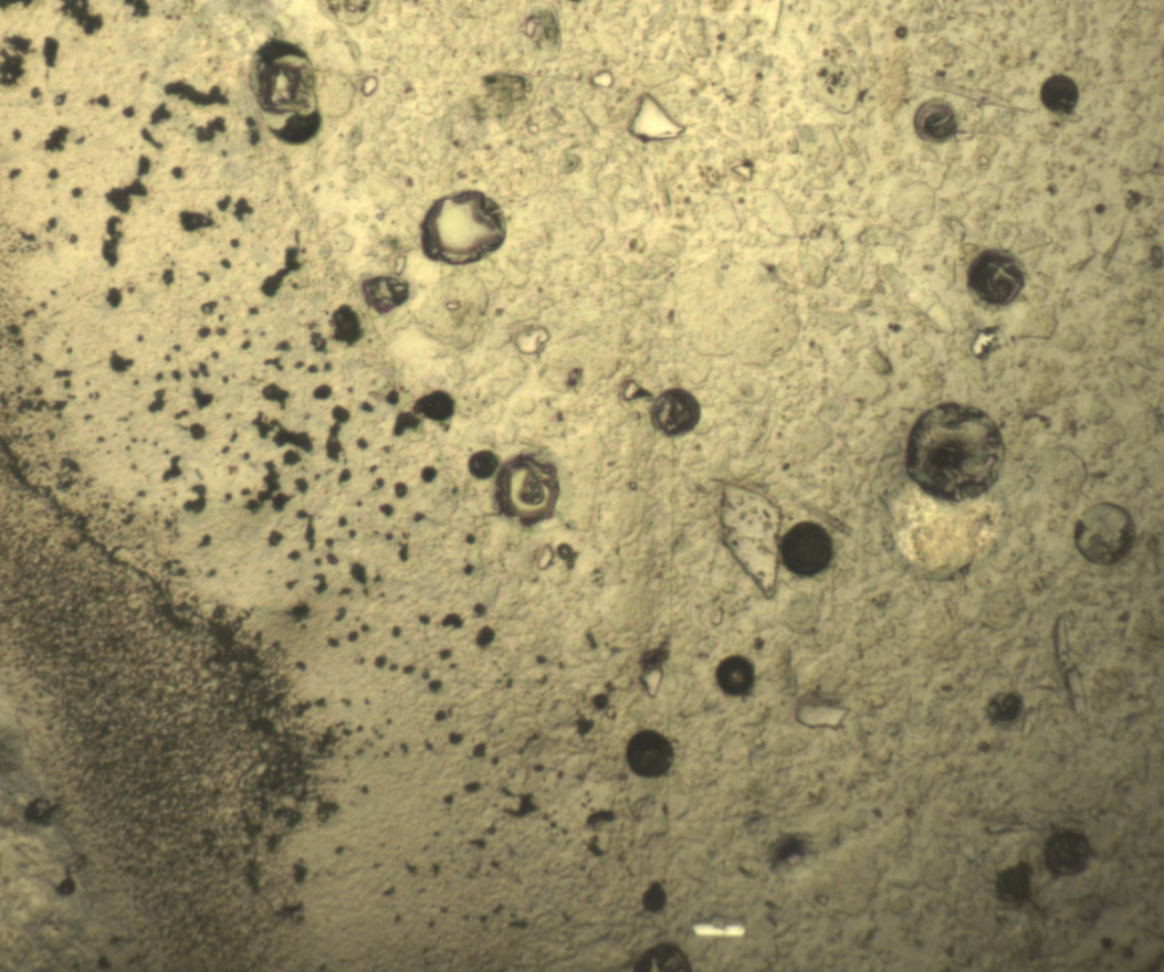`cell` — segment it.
<instances>
[{
    "instance_id": "1",
    "label": "cell",
    "mask_w": 1164,
    "mask_h": 972,
    "mask_svg": "<svg viewBox=\"0 0 1164 972\" xmlns=\"http://www.w3.org/2000/svg\"><path fill=\"white\" fill-rule=\"evenodd\" d=\"M1005 458V442L986 413L966 404L942 403L913 426L906 467L923 492L959 503L988 492Z\"/></svg>"
},
{
    "instance_id": "2",
    "label": "cell",
    "mask_w": 1164,
    "mask_h": 972,
    "mask_svg": "<svg viewBox=\"0 0 1164 972\" xmlns=\"http://www.w3.org/2000/svg\"><path fill=\"white\" fill-rule=\"evenodd\" d=\"M506 222L496 202L479 191H462L434 201L423 223L421 243L431 261L468 265L497 252Z\"/></svg>"
},
{
    "instance_id": "3",
    "label": "cell",
    "mask_w": 1164,
    "mask_h": 972,
    "mask_svg": "<svg viewBox=\"0 0 1164 972\" xmlns=\"http://www.w3.org/2000/svg\"><path fill=\"white\" fill-rule=\"evenodd\" d=\"M256 88L262 107L272 115H289L283 140L304 142L318 130L316 81L312 62L298 46L276 40L264 49L256 66Z\"/></svg>"
},
{
    "instance_id": "4",
    "label": "cell",
    "mask_w": 1164,
    "mask_h": 972,
    "mask_svg": "<svg viewBox=\"0 0 1164 972\" xmlns=\"http://www.w3.org/2000/svg\"><path fill=\"white\" fill-rule=\"evenodd\" d=\"M722 529L735 558L768 596L777 580L780 514L768 499L727 486L722 500Z\"/></svg>"
},
{
    "instance_id": "5",
    "label": "cell",
    "mask_w": 1164,
    "mask_h": 972,
    "mask_svg": "<svg viewBox=\"0 0 1164 972\" xmlns=\"http://www.w3.org/2000/svg\"><path fill=\"white\" fill-rule=\"evenodd\" d=\"M1135 540L1130 514L1112 504L1098 505L1079 518L1074 541L1080 553L1098 564H1111L1126 557Z\"/></svg>"
},
{
    "instance_id": "6",
    "label": "cell",
    "mask_w": 1164,
    "mask_h": 972,
    "mask_svg": "<svg viewBox=\"0 0 1164 972\" xmlns=\"http://www.w3.org/2000/svg\"><path fill=\"white\" fill-rule=\"evenodd\" d=\"M499 496L510 515L527 520L539 519L554 507L557 482L545 465L517 458L500 473Z\"/></svg>"
},
{
    "instance_id": "7",
    "label": "cell",
    "mask_w": 1164,
    "mask_h": 972,
    "mask_svg": "<svg viewBox=\"0 0 1164 972\" xmlns=\"http://www.w3.org/2000/svg\"><path fill=\"white\" fill-rule=\"evenodd\" d=\"M968 285L983 303L1007 306L1015 302L1024 289L1025 275L1013 256L998 251H986L972 263Z\"/></svg>"
},
{
    "instance_id": "8",
    "label": "cell",
    "mask_w": 1164,
    "mask_h": 972,
    "mask_svg": "<svg viewBox=\"0 0 1164 972\" xmlns=\"http://www.w3.org/2000/svg\"><path fill=\"white\" fill-rule=\"evenodd\" d=\"M782 557L787 569L799 577H814L826 570L832 557V542L822 526L800 522L785 536Z\"/></svg>"
},
{
    "instance_id": "9",
    "label": "cell",
    "mask_w": 1164,
    "mask_h": 972,
    "mask_svg": "<svg viewBox=\"0 0 1164 972\" xmlns=\"http://www.w3.org/2000/svg\"><path fill=\"white\" fill-rule=\"evenodd\" d=\"M808 85L817 99L841 114L851 113L860 96V77L847 65L817 62L809 67Z\"/></svg>"
},
{
    "instance_id": "10",
    "label": "cell",
    "mask_w": 1164,
    "mask_h": 972,
    "mask_svg": "<svg viewBox=\"0 0 1164 972\" xmlns=\"http://www.w3.org/2000/svg\"><path fill=\"white\" fill-rule=\"evenodd\" d=\"M651 419L653 425L667 435L686 434L700 422V403L690 392L671 389L658 397L652 406Z\"/></svg>"
},
{
    "instance_id": "11",
    "label": "cell",
    "mask_w": 1164,
    "mask_h": 972,
    "mask_svg": "<svg viewBox=\"0 0 1164 972\" xmlns=\"http://www.w3.org/2000/svg\"><path fill=\"white\" fill-rule=\"evenodd\" d=\"M1092 853V845L1086 835L1062 831L1050 837L1044 849V858L1052 875L1071 877L1089 868Z\"/></svg>"
},
{
    "instance_id": "12",
    "label": "cell",
    "mask_w": 1164,
    "mask_h": 972,
    "mask_svg": "<svg viewBox=\"0 0 1164 972\" xmlns=\"http://www.w3.org/2000/svg\"><path fill=\"white\" fill-rule=\"evenodd\" d=\"M914 129L916 135L927 142L948 141L957 129L955 110L952 105L941 99L923 103L914 115Z\"/></svg>"
},
{
    "instance_id": "13",
    "label": "cell",
    "mask_w": 1164,
    "mask_h": 972,
    "mask_svg": "<svg viewBox=\"0 0 1164 972\" xmlns=\"http://www.w3.org/2000/svg\"><path fill=\"white\" fill-rule=\"evenodd\" d=\"M628 759L636 773L658 776L664 773L670 764L671 749L660 735L643 732L631 741Z\"/></svg>"
},
{
    "instance_id": "14",
    "label": "cell",
    "mask_w": 1164,
    "mask_h": 972,
    "mask_svg": "<svg viewBox=\"0 0 1164 972\" xmlns=\"http://www.w3.org/2000/svg\"><path fill=\"white\" fill-rule=\"evenodd\" d=\"M364 296L368 305L378 313L390 311L409 298L406 281L394 277H374L364 283Z\"/></svg>"
},
{
    "instance_id": "15",
    "label": "cell",
    "mask_w": 1164,
    "mask_h": 972,
    "mask_svg": "<svg viewBox=\"0 0 1164 972\" xmlns=\"http://www.w3.org/2000/svg\"><path fill=\"white\" fill-rule=\"evenodd\" d=\"M1040 101L1050 112L1071 114L1079 102V89L1074 81L1063 74L1049 77L1040 89Z\"/></svg>"
},
{
    "instance_id": "16",
    "label": "cell",
    "mask_w": 1164,
    "mask_h": 972,
    "mask_svg": "<svg viewBox=\"0 0 1164 972\" xmlns=\"http://www.w3.org/2000/svg\"><path fill=\"white\" fill-rule=\"evenodd\" d=\"M1031 870L1019 864L999 874L996 880L998 899L1005 904H1023L1030 895Z\"/></svg>"
},
{
    "instance_id": "17",
    "label": "cell",
    "mask_w": 1164,
    "mask_h": 972,
    "mask_svg": "<svg viewBox=\"0 0 1164 972\" xmlns=\"http://www.w3.org/2000/svg\"><path fill=\"white\" fill-rule=\"evenodd\" d=\"M716 678L722 690L740 696L747 693L753 684V667L744 658L731 657L720 664Z\"/></svg>"
},
{
    "instance_id": "18",
    "label": "cell",
    "mask_w": 1164,
    "mask_h": 972,
    "mask_svg": "<svg viewBox=\"0 0 1164 972\" xmlns=\"http://www.w3.org/2000/svg\"><path fill=\"white\" fill-rule=\"evenodd\" d=\"M1023 710V701L1015 694H1000L994 697L987 708L989 719L998 725L1014 722Z\"/></svg>"
},
{
    "instance_id": "19",
    "label": "cell",
    "mask_w": 1164,
    "mask_h": 972,
    "mask_svg": "<svg viewBox=\"0 0 1164 972\" xmlns=\"http://www.w3.org/2000/svg\"><path fill=\"white\" fill-rule=\"evenodd\" d=\"M424 414L433 420H447L453 413L452 399L444 393H437L423 400Z\"/></svg>"
},
{
    "instance_id": "20",
    "label": "cell",
    "mask_w": 1164,
    "mask_h": 972,
    "mask_svg": "<svg viewBox=\"0 0 1164 972\" xmlns=\"http://www.w3.org/2000/svg\"><path fill=\"white\" fill-rule=\"evenodd\" d=\"M499 467V461L494 454L481 452L472 456L469 463L470 472L476 478L491 477Z\"/></svg>"
},
{
    "instance_id": "21",
    "label": "cell",
    "mask_w": 1164,
    "mask_h": 972,
    "mask_svg": "<svg viewBox=\"0 0 1164 972\" xmlns=\"http://www.w3.org/2000/svg\"><path fill=\"white\" fill-rule=\"evenodd\" d=\"M53 815V809L45 801H35L31 803L25 812L28 821L34 824H46L51 821Z\"/></svg>"
},
{
    "instance_id": "22",
    "label": "cell",
    "mask_w": 1164,
    "mask_h": 972,
    "mask_svg": "<svg viewBox=\"0 0 1164 972\" xmlns=\"http://www.w3.org/2000/svg\"><path fill=\"white\" fill-rule=\"evenodd\" d=\"M662 677H663V674H662V670L659 667H653V668L649 669L648 673H646V676H644L646 690L651 696H657L658 695L659 688H660V685H661V682H662Z\"/></svg>"
},
{
    "instance_id": "23",
    "label": "cell",
    "mask_w": 1164,
    "mask_h": 972,
    "mask_svg": "<svg viewBox=\"0 0 1164 972\" xmlns=\"http://www.w3.org/2000/svg\"><path fill=\"white\" fill-rule=\"evenodd\" d=\"M74 888H75L74 881L69 878V879H66V880H64L62 883V885L59 888V892L62 896H70V895H72L74 892Z\"/></svg>"
},
{
    "instance_id": "24",
    "label": "cell",
    "mask_w": 1164,
    "mask_h": 972,
    "mask_svg": "<svg viewBox=\"0 0 1164 972\" xmlns=\"http://www.w3.org/2000/svg\"><path fill=\"white\" fill-rule=\"evenodd\" d=\"M725 934L730 937H742L744 934V928L741 926H730L725 929Z\"/></svg>"
}]
</instances>
